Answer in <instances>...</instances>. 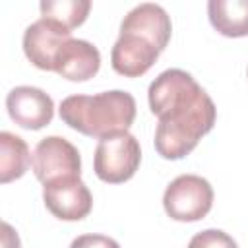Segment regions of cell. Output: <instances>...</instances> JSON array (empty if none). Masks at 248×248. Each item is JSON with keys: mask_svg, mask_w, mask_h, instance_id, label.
<instances>
[{"mask_svg": "<svg viewBox=\"0 0 248 248\" xmlns=\"http://www.w3.org/2000/svg\"><path fill=\"white\" fill-rule=\"evenodd\" d=\"M149 108L159 118L155 149L163 159H182L211 132L217 108L202 85L184 70L161 72L147 91Z\"/></svg>", "mask_w": 248, "mask_h": 248, "instance_id": "1", "label": "cell"}, {"mask_svg": "<svg viewBox=\"0 0 248 248\" xmlns=\"http://www.w3.org/2000/svg\"><path fill=\"white\" fill-rule=\"evenodd\" d=\"M58 112L72 130L101 140L132 126L136 118V101L128 91L120 89L97 95H70L60 103Z\"/></svg>", "mask_w": 248, "mask_h": 248, "instance_id": "2", "label": "cell"}, {"mask_svg": "<svg viewBox=\"0 0 248 248\" xmlns=\"http://www.w3.org/2000/svg\"><path fill=\"white\" fill-rule=\"evenodd\" d=\"M140 161V141L128 130H124L99 140L93 157V169L99 180L107 184H120L136 174Z\"/></svg>", "mask_w": 248, "mask_h": 248, "instance_id": "3", "label": "cell"}, {"mask_svg": "<svg viewBox=\"0 0 248 248\" xmlns=\"http://www.w3.org/2000/svg\"><path fill=\"white\" fill-rule=\"evenodd\" d=\"M213 205L211 184L198 174H180L165 190L163 207L174 221L192 223L203 219Z\"/></svg>", "mask_w": 248, "mask_h": 248, "instance_id": "4", "label": "cell"}, {"mask_svg": "<svg viewBox=\"0 0 248 248\" xmlns=\"http://www.w3.org/2000/svg\"><path fill=\"white\" fill-rule=\"evenodd\" d=\"M31 167L37 180L43 184L58 178H79L81 174L78 147L60 136H46L35 145Z\"/></svg>", "mask_w": 248, "mask_h": 248, "instance_id": "5", "label": "cell"}, {"mask_svg": "<svg viewBox=\"0 0 248 248\" xmlns=\"http://www.w3.org/2000/svg\"><path fill=\"white\" fill-rule=\"evenodd\" d=\"M43 202L46 209L62 221H79L89 215L93 198L81 178H58L43 184Z\"/></svg>", "mask_w": 248, "mask_h": 248, "instance_id": "6", "label": "cell"}, {"mask_svg": "<svg viewBox=\"0 0 248 248\" xmlns=\"http://www.w3.org/2000/svg\"><path fill=\"white\" fill-rule=\"evenodd\" d=\"M72 39V31L50 21V19H37L33 21L23 33V52L27 60L37 66L39 70L54 72V62L64 46V43Z\"/></svg>", "mask_w": 248, "mask_h": 248, "instance_id": "7", "label": "cell"}, {"mask_svg": "<svg viewBox=\"0 0 248 248\" xmlns=\"http://www.w3.org/2000/svg\"><path fill=\"white\" fill-rule=\"evenodd\" d=\"M6 108L10 118L25 130H41L54 116L52 99L43 89L31 85L14 87L6 97Z\"/></svg>", "mask_w": 248, "mask_h": 248, "instance_id": "8", "label": "cell"}, {"mask_svg": "<svg viewBox=\"0 0 248 248\" xmlns=\"http://www.w3.org/2000/svg\"><path fill=\"white\" fill-rule=\"evenodd\" d=\"M120 33L138 35L149 41L153 46H157L159 52H163L170 41L172 25H170V17L165 12V8H161L159 4L145 2V4L136 6L124 16L120 23Z\"/></svg>", "mask_w": 248, "mask_h": 248, "instance_id": "9", "label": "cell"}, {"mask_svg": "<svg viewBox=\"0 0 248 248\" xmlns=\"http://www.w3.org/2000/svg\"><path fill=\"white\" fill-rule=\"evenodd\" d=\"M159 54L157 46L149 41L138 35L120 33L110 50V64L114 72L124 78H140L157 62Z\"/></svg>", "mask_w": 248, "mask_h": 248, "instance_id": "10", "label": "cell"}, {"mask_svg": "<svg viewBox=\"0 0 248 248\" xmlns=\"http://www.w3.org/2000/svg\"><path fill=\"white\" fill-rule=\"evenodd\" d=\"M101 68V52L89 41L68 39L60 48L54 72L70 81H85L93 78Z\"/></svg>", "mask_w": 248, "mask_h": 248, "instance_id": "11", "label": "cell"}, {"mask_svg": "<svg viewBox=\"0 0 248 248\" xmlns=\"http://www.w3.org/2000/svg\"><path fill=\"white\" fill-rule=\"evenodd\" d=\"M207 16L213 29L225 37L248 35V0H209Z\"/></svg>", "mask_w": 248, "mask_h": 248, "instance_id": "12", "label": "cell"}, {"mask_svg": "<svg viewBox=\"0 0 248 248\" xmlns=\"http://www.w3.org/2000/svg\"><path fill=\"white\" fill-rule=\"evenodd\" d=\"M31 163V153L23 138L12 132H0V182L8 184L21 178Z\"/></svg>", "mask_w": 248, "mask_h": 248, "instance_id": "13", "label": "cell"}, {"mask_svg": "<svg viewBox=\"0 0 248 248\" xmlns=\"http://www.w3.org/2000/svg\"><path fill=\"white\" fill-rule=\"evenodd\" d=\"M39 8L45 19H50L72 31L87 19L91 2L89 0H43Z\"/></svg>", "mask_w": 248, "mask_h": 248, "instance_id": "14", "label": "cell"}, {"mask_svg": "<svg viewBox=\"0 0 248 248\" xmlns=\"http://www.w3.org/2000/svg\"><path fill=\"white\" fill-rule=\"evenodd\" d=\"M188 248H238L232 236L219 229H205L192 236Z\"/></svg>", "mask_w": 248, "mask_h": 248, "instance_id": "15", "label": "cell"}, {"mask_svg": "<svg viewBox=\"0 0 248 248\" xmlns=\"http://www.w3.org/2000/svg\"><path fill=\"white\" fill-rule=\"evenodd\" d=\"M70 248H120V244L105 234H81L72 240Z\"/></svg>", "mask_w": 248, "mask_h": 248, "instance_id": "16", "label": "cell"}, {"mask_svg": "<svg viewBox=\"0 0 248 248\" xmlns=\"http://www.w3.org/2000/svg\"><path fill=\"white\" fill-rule=\"evenodd\" d=\"M2 248H21L17 232L8 223H2Z\"/></svg>", "mask_w": 248, "mask_h": 248, "instance_id": "17", "label": "cell"}, {"mask_svg": "<svg viewBox=\"0 0 248 248\" xmlns=\"http://www.w3.org/2000/svg\"><path fill=\"white\" fill-rule=\"evenodd\" d=\"M246 74H248V72H246Z\"/></svg>", "mask_w": 248, "mask_h": 248, "instance_id": "18", "label": "cell"}]
</instances>
